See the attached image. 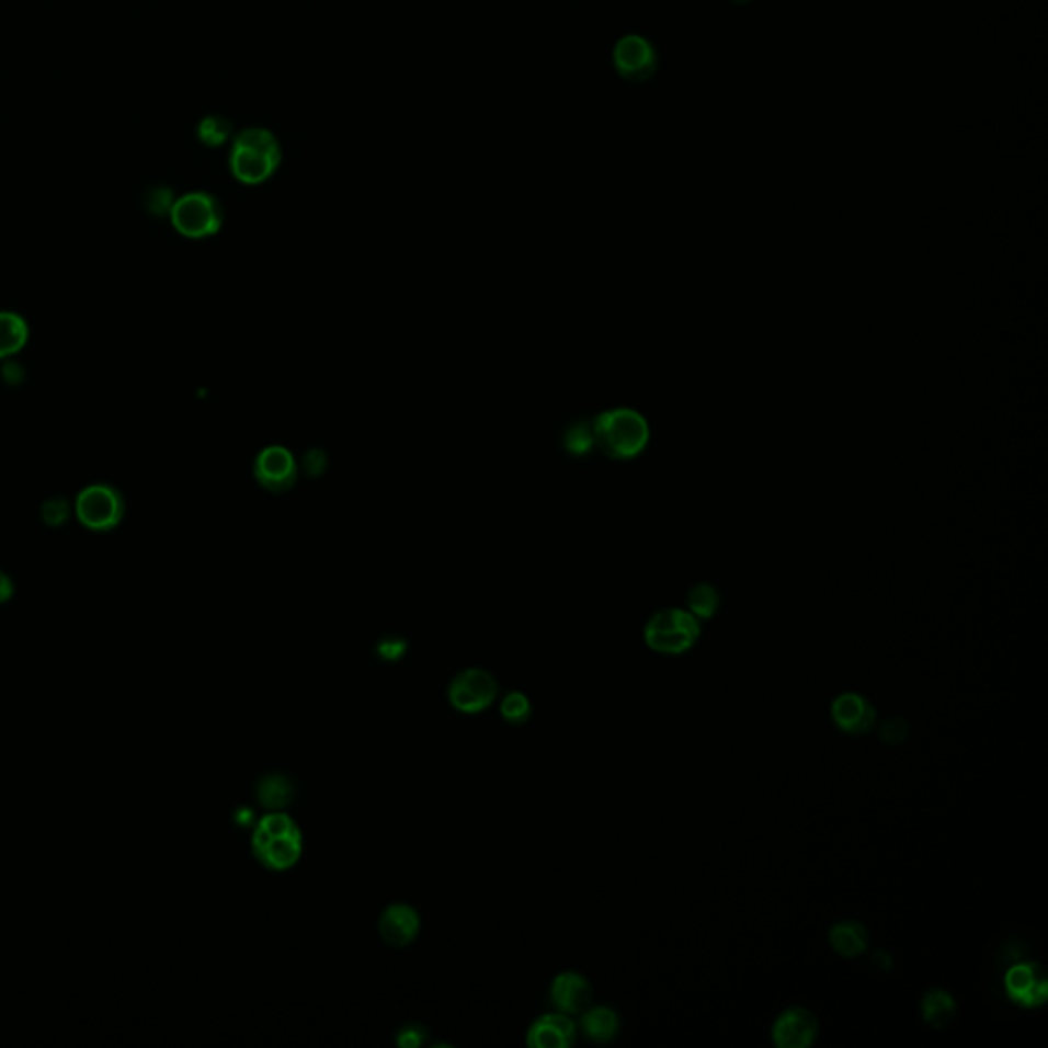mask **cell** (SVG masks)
<instances>
[{"label":"cell","mask_w":1048,"mask_h":1048,"mask_svg":"<svg viewBox=\"0 0 1048 1048\" xmlns=\"http://www.w3.org/2000/svg\"><path fill=\"white\" fill-rule=\"evenodd\" d=\"M252 854L269 870H289L299 863L304 852V835L299 825L285 811H269L257 819L252 832Z\"/></svg>","instance_id":"cell-1"},{"label":"cell","mask_w":1048,"mask_h":1048,"mask_svg":"<svg viewBox=\"0 0 1048 1048\" xmlns=\"http://www.w3.org/2000/svg\"><path fill=\"white\" fill-rule=\"evenodd\" d=\"M283 160L277 136L266 127H247L231 141L230 170L242 185L266 183Z\"/></svg>","instance_id":"cell-2"},{"label":"cell","mask_w":1048,"mask_h":1048,"mask_svg":"<svg viewBox=\"0 0 1048 1048\" xmlns=\"http://www.w3.org/2000/svg\"><path fill=\"white\" fill-rule=\"evenodd\" d=\"M594 445L613 459H633L649 443V424L646 418L631 408H615L602 412L592 424Z\"/></svg>","instance_id":"cell-3"},{"label":"cell","mask_w":1048,"mask_h":1048,"mask_svg":"<svg viewBox=\"0 0 1048 1048\" xmlns=\"http://www.w3.org/2000/svg\"><path fill=\"white\" fill-rule=\"evenodd\" d=\"M643 637L649 649L663 656H680L696 646L700 623L688 611L663 608L649 618Z\"/></svg>","instance_id":"cell-4"},{"label":"cell","mask_w":1048,"mask_h":1048,"mask_svg":"<svg viewBox=\"0 0 1048 1048\" xmlns=\"http://www.w3.org/2000/svg\"><path fill=\"white\" fill-rule=\"evenodd\" d=\"M174 230L191 240L216 236L224 224V207L212 193L195 191L174 201L170 209Z\"/></svg>","instance_id":"cell-5"},{"label":"cell","mask_w":1048,"mask_h":1048,"mask_svg":"<svg viewBox=\"0 0 1048 1048\" xmlns=\"http://www.w3.org/2000/svg\"><path fill=\"white\" fill-rule=\"evenodd\" d=\"M613 66L623 80L631 84H641L656 77L660 66V54L653 42L641 33H627L618 37L613 47Z\"/></svg>","instance_id":"cell-6"},{"label":"cell","mask_w":1048,"mask_h":1048,"mask_svg":"<svg viewBox=\"0 0 1048 1048\" xmlns=\"http://www.w3.org/2000/svg\"><path fill=\"white\" fill-rule=\"evenodd\" d=\"M75 512L82 526H87L89 531L105 533L122 523L125 512L124 498L107 483H93L78 493Z\"/></svg>","instance_id":"cell-7"},{"label":"cell","mask_w":1048,"mask_h":1048,"mask_svg":"<svg viewBox=\"0 0 1048 1048\" xmlns=\"http://www.w3.org/2000/svg\"><path fill=\"white\" fill-rule=\"evenodd\" d=\"M448 703L453 709L476 715L488 709L498 696V682L488 670L467 668L448 684Z\"/></svg>","instance_id":"cell-8"},{"label":"cell","mask_w":1048,"mask_h":1048,"mask_svg":"<svg viewBox=\"0 0 1048 1048\" xmlns=\"http://www.w3.org/2000/svg\"><path fill=\"white\" fill-rule=\"evenodd\" d=\"M254 478L269 492H287L297 481V462L289 448H262L254 459Z\"/></svg>","instance_id":"cell-9"},{"label":"cell","mask_w":1048,"mask_h":1048,"mask_svg":"<svg viewBox=\"0 0 1048 1048\" xmlns=\"http://www.w3.org/2000/svg\"><path fill=\"white\" fill-rule=\"evenodd\" d=\"M1005 993L1022 1007H1040L1048 1000V977L1036 962H1019L1005 972Z\"/></svg>","instance_id":"cell-10"},{"label":"cell","mask_w":1048,"mask_h":1048,"mask_svg":"<svg viewBox=\"0 0 1048 1048\" xmlns=\"http://www.w3.org/2000/svg\"><path fill=\"white\" fill-rule=\"evenodd\" d=\"M819 1034L818 1016L807 1007H790L776 1017L772 1043L778 1048H809Z\"/></svg>","instance_id":"cell-11"},{"label":"cell","mask_w":1048,"mask_h":1048,"mask_svg":"<svg viewBox=\"0 0 1048 1048\" xmlns=\"http://www.w3.org/2000/svg\"><path fill=\"white\" fill-rule=\"evenodd\" d=\"M833 724L848 736H864L877 724V709L863 694H840L832 703Z\"/></svg>","instance_id":"cell-12"},{"label":"cell","mask_w":1048,"mask_h":1048,"mask_svg":"<svg viewBox=\"0 0 1048 1048\" xmlns=\"http://www.w3.org/2000/svg\"><path fill=\"white\" fill-rule=\"evenodd\" d=\"M420 913L408 903L387 905L379 918V936L391 948H403L417 941Z\"/></svg>","instance_id":"cell-13"},{"label":"cell","mask_w":1048,"mask_h":1048,"mask_svg":"<svg viewBox=\"0 0 1048 1048\" xmlns=\"http://www.w3.org/2000/svg\"><path fill=\"white\" fill-rule=\"evenodd\" d=\"M576 1043V1024L568 1014H543L537 1017L528 1033L526 1045L533 1048H568Z\"/></svg>","instance_id":"cell-14"},{"label":"cell","mask_w":1048,"mask_h":1048,"mask_svg":"<svg viewBox=\"0 0 1048 1048\" xmlns=\"http://www.w3.org/2000/svg\"><path fill=\"white\" fill-rule=\"evenodd\" d=\"M549 998L559 1012L568 1016L582 1014L592 1003V987L580 972H559L551 983Z\"/></svg>","instance_id":"cell-15"},{"label":"cell","mask_w":1048,"mask_h":1048,"mask_svg":"<svg viewBox=\"0 0 1048 1048\" xmlns=\"http://www.w3.org/2000/svg\"><path fill=\"white\" fill-rule=\"evenodd\" d=\"M295 785L287 774L269 772L257 783V799L266 811H283L294 802Z\"/></svg>","instance_id":"cell-16"},{"label":"cell","mask_w":1048,"mask_h":1048,"mask_svg":"<svg viewBox=\"0 0 1048 1048\" xmlns=\"http://www.w3.org/2000/svg\"><path fill=\"white\" fill-rule=\"evenodd\" d=\"M618 1030H620V1019H618L615 1010H611L606 1005H599V1007H588L582 1012V1033L588 1040H592L596 1045H606V1043L617 1038Z\"/></svg>","instance_id":"cell-17"},{"label":"cell","mask_w":1048,"mask_h":1048,"mask_svg":"<svg viewBox=\"0 0 1048 1048\" xmlns=\"http://www.w3.org/2000/svg\"><path fill=\"white\" fill-rule=\"evenodd\" d=\"M830 944H832V948L838 955L856 958V956L864 955V950L868 946V930L861 922H854V920L838 922L830 930Z\"/></svg>","instance_id":"cell-18"},{"label":"cell","mask_w":1048,"mask_h":1048,"mask_svg":"<svg viewBox=\"0 0 1048 1048\" xmlns=\"http://www.w3.org/2000/svg\"><path fill=\"white\" fill-rule=\"evenodd\" d=\"M30 340V326L15 311H0V358L16 355Z\"/></svg>","instance_id":"cell-19"},{"label":"cell","mask_w":1048,"mask_h":1048,"mask_svg":"<svg viewBox=\"0 0 1048 1048\" xmlns=\"http://www.w3.org/2000/svg\"><path fill=\"white\" fill-rule=\"evenodd\" d=\"M922 1016L932 1028L948 1026L956 1016L955 998L944 989L927 991L922 1000Z\"/></svg>","instance_id":"cell-20"},{"label":"cell","mask_w":1048,"mask_h":1048,"mask_svg":"<svg viewBox=\"0 0 1048 1048\" xmlns=\"http://www.w3.org/2000/svg\"><path fill=\"white\" fill-rule=\"evenodd\" d=\"M197 138L207 148H219L231 138V124L221 115H207L200 122Z\"/></svg>","instance_id":"cell-21"},{"label":"cell","mask_w":1048,"mask_h":1048,"mask_svg":"<svg viewBox=\"0 0 1048 1048\" xmlns=\"http://www.w3.org/2000/svg\"><path fill=\"white\" fill-rule=\"evenodd\" d=\"M688 613H693L694 617L698 618H710L717 608H719V592L710 584H698L694 586L691 592H688Z\"/></svg>","instance_id":"cell-22"},{"label":"cell","mask_w":1048,"mask_h":1048,"mask_svg":"<svg viewBox=\"0 0 1048 1048\" xmlns=\"http://www.w3.org/2000/svg\"><path fill=\"white\" fill-rule=\"evenodd\" d=\"M500 713H502L504 721H509L510 725H523L531 719L533 705H531L526 694L514 691V693H509L502 698Z\"/></svg>","instance_id":"cell-23"},{"label":"cell","mask_w":1048,"mask_h":1048,"mask_svg":"<svg viewBox=\"0 0 1048 1048\" xmlns=\"http://www.w3.org/2000/svg\"><path fill=\"white\" fill-rule=\"evenodd\" d=\"M594 447V431L588 422H576L566 432V448L573 455H586Z\"/></svg>","instance_id":"cell-24"},{"label":"cell","mask_w":1048,"mask_h":1048,"mask_svg":"<svg viewBox=\"0 0 1048 1048\" xmlns=\"http://www.w3.org/2000/svg\"><path fill=\"white\" fill-rule=\"evenodd\" d=\"M174 195L169 186H156L146 195V207L152 216H170V209L174 205Z\"/></svg>","instance_id":"cell-25"},{"label":"cell","mask_w":1048,"mask_h":1048,"mask_svg":"<svg viewBox=\"0 0 1048 1048\" xmlns=\"http://www.w3.org/2000/svg\"><path fill=\"white\" fill-rule=\"evenodd\" d=\"M408 649V643L403 637H384L377 646V656L386 662H396V660H401L403 653Z\"/></svg>","instance_id":"cell-26"},{"label":"cell","mask_w":1048,"mask_h":1048,"mask_svg":"<svg viewBox=\"0 0 1048 1048\" xmlns=\"http://www.w3.org/2000/svg\"><path fill=\"white\" fill-rule=\"evenodd\" d=\"M426 1036H429L426 1028H422V1026H418V1024H408V1026H403V1028L398 1030L396 1043L403 1048H418L424 1045Z\"/></svg>","instance_id":"cell-27"},{"label":"cell","mask_w":1048,"mask_h":1048,"mask_svg":"<svg viewBox=\"0 0 1048 1048\" xmlns=\"http://www.w3.org/2000/svg\"><path fill=\"white\" fill-rule=\"evenodd\" d=\"M908 733H910V727L905 724V719H889L880 729V740L887 743H901L905 741Z\"/></svg>","instance_id":"cell-28"},{"label":"cell","mask_w":1048,"mask_h":1048,"mask_svg":"<svg viewBox=\"0 0 1048 1048\" xmlns=\"http://www.w3.org/2000/svg\"><path fill=\"white\" fill-rule=\"evenodd\" d=\"M66 519H68V504H66L64 500H60V498L49 500V502L44 504V521H46L47 524L58 526V524H62Z\"/></svg>","instance_id":"cell-29"},{"label":"cell","mask_w":1048,"mask_h":1048,"mask_svg":"<svg viewBox=\"0 0 1048 1048\" xmlns=\"http://www.w3.org/2000/svg\"><path fill=\"white\" fill-rule=\"evenodd\" d=\"M304 467H306V471H309V474H311V469H316L314 474H320L322 467H324V453L318 451V448L309 451L308 455H306V459H304Z\"/></svg>","instance_id":"cell-30"},{"label":"cell","mask_w":1048,"mask_h":1048,"mask_svg":"<svg viewBox=\"0 0 1048 1048\" xmlns=\"http://www.w3.org/2000/svg\"><path fill=\"white\" fill-rule=\"evenodd\" d=\"M233 818H236L233 821H236L240 828H252V825L257 823V816H254V811H252L250 807H240Z\"/></svg>","instance_id":"cell-31"},{"label":"cell","mask_w":1048,"mask_h":1048,"mask_svg":"<svg viewBox=\"0 0 1048 1048\" xmlns=\"http://www.w3.org/2000/svg\"><path fill=\"white\" fill-rule=\"evenodd\" d=\"M13 592H15V586H13L11 578L0 571V602L9 601L13 596Z\"/></svg>","instance_id":"cell-32"},{"label":"cell","mask_w":1048,"mask_h":1048,"mask_svg":"<svg viewBox=\"0 0 1048 1048\" xmlns=\"http://www.w3.org/2000/svg\"><path fill=\"white\" fill-rule=\"evenodd\" d=\"M731 2H736V4H745V2H752V0H731Z\"/></svg>","instance_id":"cell-33"}]
</instances>
